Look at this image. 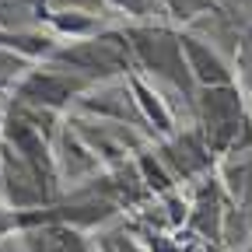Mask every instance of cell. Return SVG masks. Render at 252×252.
I'll use <instances>...</instances> for the list:
<instances>
[{"mask_svg":"<svg viewBox=\"0 0 252 252\" xmlns=\"http://www.w3.org/2000/svg\"><path fill=\"white\" fill-rule=\"evenodd\" d=\"M130 39H133V46L144 56L147 67L172 77L175 84H189V63L182 56V39L179 35H172L165 28H144V32H133Z\"/></svg>","mask_w":252,"mask_h":252,"instance_id":"6da1fadb","label":"cell"},{"mask_svg":"<svg viewBox=\"0 0 252 252\" xmlns=\"http://www.w3.org/2000/svg\"><path fill=\"white\" fill-rule=\"evenodd\" d=\"M60 63H70L77 70H91V74H109L116 67H123L126 60V42L119 35H105V39H91V42H77L70 49H56L53 53Z\"/></svg>","mask_w":252,"mask_h":252,"instance_id":"7a4b0ae2","label":"cell"},{"mask_svg":"<svg viewBox=\"0 0 252 252\" xmlns=\"http://www.w3.org/2000/svg\"><path fill=\"white\" fill-rule=\"evenodd\" d=\"M77 91V81L60 74V70H32L25 74V81L18 84V98L32 109H53V105H63Z\"/></svg>","mask_w":252,"mask_h":252,"instance_id":"3957f363","label":"cell"},{"mask_svg":"<svg viewBox=\"0 0 252 252\" xmlns=\"http://www.w3.org/2000/svg\"><path fill=\"white\" fill-rule=\"evenodd\" d=\"M25 249L28 252H91V245L60 220H46V224H32L25 231Z\"/></svg>","mask_w":252,"mask_h":252,"instance_id":"277c9868","label":"cell"},{"mask_svg":"<svg viewBox=\"0 0 252 252\" xmlns=\"http://www.w3.org/2000/svg\"><path fill=\"white\" fill-rule=\"evenodd\" d=\"M182 53H186L189 70H193V74H196V81H203L207 88H214V84H231V70H228V63L220 60L210 46H203L200 39L182 35Z\"/></svg>","mask_w":252,"mask_h":252,"instance_id":"5b68a950","label":"cell"},{"mask_svg":"<svg viewBox=\"0 0 252 252\" xmlns=\"http://www.w3.org/2000/svg\"><path fill=\"white\" fill-rule=\"evenodd\" d=\"M46 18V0H0V32H28Z\"/></svg>","mask_w":252,"mask_h":252,"instance_id":"8992f818","label":"cell"},{"mask_svg":"<svg viewBox=\"0 0 252 252\" xmlns=\"http://www.w3.org/2000/svg\"><path fill=\"white\" fill-rule=\"evenodd\" d=\"M220 179H224L228 193H231L238 203H249V200H252V151H235V154H228Z\"/></svg>","mask_w":252,"mask_h":252,"instance_id":"52a82bcc","label":"cell"},{"mask_svg":"<svg viewBox=\"0 0 252 252\" xmlns=\"http://www.w3.org/2000/svg\"><path fill=\"white\" fill-rule=\"evenodd\" d=\"M196 217H193V224L207 235V238H217V231H220V220H224V210H220V200H217V189L210 186V189H203V196H200V203H196Z\"/></svg>","mask_w":252,"mask_h":252,"instance_id":"ba28073f","label":"cell"},{"mask_svg":"<svg viewBox=\"0 0 252 252\" xmlns=\"http://www.w3.org/2000/svg\"><path fill=\"white\" fill-rule=\"evenodd\" d=\"M210 4H214V0H168V7H172L179 18H193V14L207 11Z\"/></svg>","mask_w":252,"mask_h":252,"instance_id":"9c48e42d","label":"cell"},{"mask_svg":"<svg viewBox=\"0 0 252 252\" xmlns=\"http://www.w3.org/2000/svg\"><path fill=\"white\" fill-rule=\"evenodd\" d=\"M116 4H119V7H130V11H140V7H144L140 0H116Z\"/></svg>","mask_w":252,"mask_h":252,"instance_id":"30bf717a","label":"cell"}]
</instances>
